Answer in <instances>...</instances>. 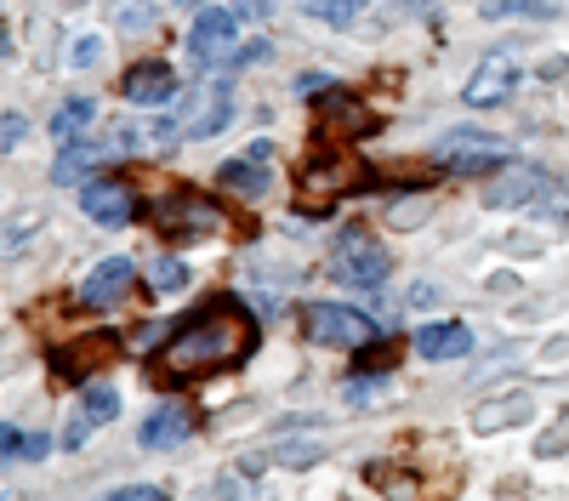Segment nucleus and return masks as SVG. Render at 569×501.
Instances as JSON below:
<instances>
[{"mask_svg":"<svg viewBox=\"0 0 569 501\" xmlns=\"http://www.w3.org/2000/svg\"><path fill=\"white\" fill-rule=\"evenodd\" d=\"M376 120L359 98H348V91H319V109H313V131H319V143H342V137H370Z\"/></svg>","mask_w":569,"mask_h":501,"instance_id":"7","label":"nucleus"},{"mask_svg":"<svg viewBox=\"0 0 569 501\" xmlns=\"http://www.w3.org/2000/svg\"><path fill=\"white\" fill-rule=\"evenodd\" d=\"M182 7H200V0H182Z\"/></svg>","mask_w":569,"mask_h":501,"instance_id":"31","label":"nucleus"},{"mask_svg":"<svg viewBox=\"0 0 569 501\" xmlns=\"http://www.w3.org/2000/svg\"><path fill=\"white\" fill-rule=\"evenodd\" d=\"M472 348V331L456 325V319H445V325H421L416 331V353L421 359H461Z\"/></svg>","mask_w":569,"mask_h":501,"instance_id":"18","label":"nucleus"},{"mask_svg":"<svg viewBox=\"0 0 569 501\" xmlns=\"http://www.w3.org/2000/svg\"><path fill=\"white\" fill-rule=\"evenodd\" d=\"M0 450L7 455H46V439H34V433H23V428H0Z\"/></svg>","mask_w":569,"mask_h":501,"instance_id":"26","label":"nucleus"},{"mask_svg":"<svg viewBox=\"0 0 569 501\" xmlns=\"http://www.w3.org/2000/svg\"><path fill=\"white\" fill-rule=\"evenodd\" d=\"M18 143H23V114H12V109H7V154H12Z\"/></svg>","mask_w":569,"mask_h":501,"instance_id":"29","label":"nucleus"},{"mask_svg":"<svg viewBox=\"0 0 569 501\" xmlns=\"http://www.w3.org/2000/svg\"><path fill=\"white\" fill-rule=\"evenodd\" d=\"M154 228H160V240L182 246V240H194V234H228V217L206 194H171V200H160Z\"/></svg>","mask_w":569,"mask_h":501,"instance_id":"4","label":"nucleus"},{"mask_svg":"<svg viewBox=\"0 0 569 501\" xmlns=\"http://www.w3.org/2000/svg\"><path fill=\"white\" fill-rule=\"evenodd\" d=\"M188 410L182 404H160V410H149V417H142V433H137V444L142 450H177L182 439H188Z\"/></svg>","mask_w":569,"mask_h":501,"instance_id":"17","label":"nucleus"},{"mask_svg":"<svg viewBox=\"0 0 569 501\" xmlns=\"http://www.w3.org/2000/svg\"><path fill=\"white\" fill-rule=\"evenodd\" d=\"M268 177H273V143H251L246 154L222 160V171H217L222 189H228V194H246V200L268 194Z\"/></svg>","mask_w":569,"mask_h":501,"instance_id":"9","label":"nucleus"},{"mask_svg":"<svg viewBox=\"0 0 569 501\" xmlns=\"http://www.w3.org/2000/svg\"><path fill=\"white\" fill-rule=\"evenodd\" d=\"M365 189H376V171L365 166V160H353L348 149H313V160L297 171V206L308 211V217H325L330 206H342L348 194H365Z\"/></svg>","mask_w":569,"mask_h":501,"instance_id":"2","label":"nucleus"},{"mask_svg":"<svg viewBox=\"0 0 569 501\" xmlns=\"http://www.w3.org/2000/svg\"><path fill=\"white\" fill-rule=\"evenodd\" d=\"M512 86H518V63H512L507 52H490L479 69H472V80L461 86V98H467L472 109H496V103L512 98Z\"/></svg>","mask_w":569,"mask_h":501,"instance_id":"10","label":"nucleus"},{"mask_svg":"<svg viewBox=\"0 0 569 501\" xmlns=\"http://www.w3.org/2000/svg\"><path fill=\"white\" fill-rule=\"evenodd\" d=\"M433 160H439L445 171L472 177V171H496V166H507V160H512V143H501V137H479V131H450L445 143L433 149Z\"/></svg>","mask_w":569,"mask_h":501,"instance_id":"6","label":"nucleus"},{"mask_svg":"<svg viewBox=\"0 0 569 501\" xmlns=\"http://www.w3.org/2000/svg\"><path fill=\"white\" fill-rule=\"evenodd\" d=\"M149 280H154V291H182V285H188V262H177V257H154Z\"/></svg>","mask_w":569,"mask_h":501,"instance_id":"24","label":"nucleus"},{"mask_svg":"<svg viewBox=\"0 0 569 501\" xmlns=\"http://www.w3.org/2000/svg\"><path fill=\"white\" fill-rule=\"evenodd\" d=\"M91 114H98V103H91V98H69V103L52 114V131H58L63 143H69V137H80V131L91 126Z\"/></svg>","mask_w":569,"mask_h":501,"instance_id":"22","label":"nucleus"},{"mask_svg":"<svg viewBox=\"0 0 569 501\" xmlns=\"http://www.w3.org/2000/svg\"><path fill=\"white\" fill-rule=\"evenodd\" d=\"M330 268H337V280L342 285H382L388 280V251L376 246L365 228H348L337 257H330Z\"/></svg>","mask_w":569,"mask_h":501,"instance_id":"8","label":"nucleus"},{"mask_svg":"<svg viewBox=\"0 0 569 501\" xmlns=\"http://www.w3.org/2000/svg\"><path fill=\"white\" fill-rule=\"evenodd\" d=\"M80 206H86L91 222H103V228H126L137 217V200H131L126 182H91V189L80 194Z\"/></svg>","mask_w":569,"mask_h":501,"instance_id":"14","label":"nucleus"},{"mask_svg":"<svg viewBox=\"0 0 569 501\" xmlns=\"http://www.w3.org/2000/svg\"><path fill=\"white\" fill-rule=\"evenodd\" d=\"M563 439H569V417L552 428V439H541V455H552V450H563Z\"/></svg>","mask_w":569,"mask_h":501,"instance_id":"30","label":"nucleus"},{"mask_svg":"<svg viewBox=\"0 0 569 501\" xmlns=\"http://www.w3.org/2000/svg\"><path fill=\"white\" fill-rule=\"evenodd\" d=\"M109 495H114V501H166L160 484H114Z\"/></svg>","mask_w":569,"mask_h":501,"instance_id":"27","label":"nucleus"},{"mask_svg":"<svg viewBox=\"0 0 569 501\" xmlns=\"http://www.w3.org/2000/svg\"><path fill=\"white\" fill-rule=\"evenodd\" d=\"M302 325H308V342L319 348H348V353H365L376 342V325L359 313V308H342V302H308L302 313Z\"/></svg>","mask_w":569,"mask_h":501,"instance_id":"3","label":"nucleus"},{"mask_svg":"<svg viewBox=\"0 0 569 501\" xmlns=\"http://www.w3.org/2000/svg\"><path fill=\"white\" fill-rule=\"evenodd\" d=\"M302 12H313L325 23H348V18L365 12V0H302Z\"/></svg>","mask_w":569,"mask_h":501,"instance_id":"23","label":"nucleus"},{"mask_svg":"<svg viewBox=\"0 0 569 501\" xmlns=\"http://www.w3.org/2000/svg\"><path fill=\"white\" fill-rule=\"evenodd\" d=\"M114 353H120L114 337L91 331V337H80V342H69V348H52V353H46V364H52V377H58V382L86 388V382H98L103 364H114Z\"/></svg>","mask_w":569,"mask_h":501,"instance_id":"5","label":"nucleus"},{"mask_svg":"<svg viewBox=\"0 0 569 501\" xmlns=\"http://www.w3.org/2000/svg\"><path fill=\"white\" fill-rule=\"evenodd\" d=\"M120 91L131 103H166V98H177V74H171V63H160V58H149V63H137L126 80H120Z\"/></svg>","mask_w":569,"mask_h":501,"instance_id":"16","label":"nucleus"},{"mask_svg":"<svg viewBox=\"0 0 569 501\" xmlns=\"http://www.w3.org/2000/svg\"><path fill=\"white\" fill-rule=\"evenodd\" d=\"M131 280H137V268H131V257H103L98 268L86 273V285H80V302L86 308H114L126 291H131Z\"/></svg>","mask_w":569,"mask_h":501,"instance_id":"13","label":"nucleus"},{"mask_svg":"<svg viewBox=\"0 0 569 501\" xmlns=\"http://www.w3.org/2000/svg\"><path fill=\"white\" fill-rule=\"evenodd\" d=\"M80 393H86L80 417H86L91 428H98V422H114V410H120V393H114V388H103V382H86Z\"/></svg>","mask_w":569,"mask_h":501,"instance_id":"21","label":"nucleus"},{"mask_svg":"<svg viewBox=\"0 0 569 501\" xmlns=\"http://www.w3.org/2000/svg\"><path fill=\"white\" fill-rule=\"evenodd\" d=\"M257 348V319L251 308H240L233 297H211L200 313H188L182 325L166 337L154 377L160 382H200V377H222L233 364H246Z\"/></svg>","mask_w":569,"mask_h":501,"instance_id":"1","label":"nucleus"},{"mask_svg":"<svg viewBox=\"0 0 569 501\" xmlns=\"http://www.w3.org/2000/svg\"><path fill=\"white\" fill-rule=\"evenodd\" d=\"M558 194V182L541 171H507L501 182H490V206H547Z\"/></svg>","mask_w":569,"mask_h":501,"instance_id":"15","label":"nucleus"},{"mask_svg":"<svg viewBox=\"0 0 569 501\" xmlns=\"http://www.w3.org/2000/svg\"><path fill=\"white\" fill-rule=\"evenodd\" d=\"M233 29H240V18L222 12V7H206L194 18V29H188V52H194L200 63H222L228 46H233Z\"/></svg>","mask_w":569,"mask_h":501,"instance_id":"12","label":"nucleus"},{"mask_svg":"<svg viewBox=\"0 0 569 501\" xmlns=\"http://www.w3.org/2000/svg\"><path fill=\"white\" fill-rule=\"evenodd\" d=\"M109 149H120V143H109ZM109 149H91V143H74V149H63L58 154V166H52V182H80L91 166H98Z\"/></svg>","mask_w":569,"mask_h":501,"instance_id":"20","label":"nucleus"},{"mask_svg":"<svg viewBox=\"0 0 569 501\" xmlns=\"http://www.w3.org/2000/svg\"><path fill=\"white\" fill-rule=\"evenodd\" d=\"M233 120V91L228 80H211L188 98V120H182V137H217L222 126Z\"/></svg>","mask_w":569,"mask_h":501,"instance_id":"11","label":"nucleus"},{"mask_svg":"<svg viewBox=\"0 0 569 501\" xmlns=\"http://www.w3.org/2000/svg\"><path fill=\"white\" fill-rule=\"evenodd\" d=\"M262 58H268V46H262V40H251L246 52H233V69H251V63H262Z\"/></svg>","mask_w":569,"mask_h":501,"instance_id":"28","label":"nucleus"},{"mask_svg":"<svg viewBox=\"0 0 569 501\" xmlns=\"http://www.w3.org/2000/svg\"><path fill=\"white\" fill-rule=\"evenodd\" d=\"M525 417H530V393H507V399H496V404L472 410V428H479V433H501V428L525 422Z\"/></svg>","mask_w":569,"mask_h":501,"instance_id":"19","label":"nucleus"},{"mask_svg":"<svg viewBox=\"0 0 569 501\" xmlns=\"http://www.w3.org/2000/svg\"><path fill=\"white\" fill-rule=\"evenodd\" d=\"M114 23L126 34H142V29H154V7L149 0H126V7H114Z\"/></svg>","mask_w":569,"mask_h":501,"instance_id":"25","label":"nucleus"}]
</instances>
